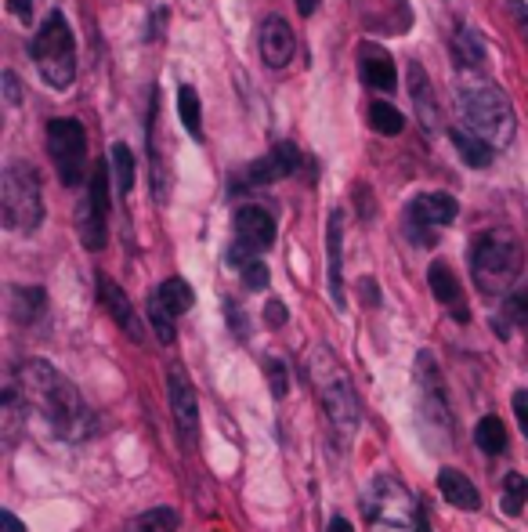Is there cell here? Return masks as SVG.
I'll return each mask as SVG.
<instances>
[{"label":"cell","instance_id":"cell-17","mask_svg":"<svg viewBox=\"0 0 528 532\" xmlns=\"http://www.w3.org/2000/svg\"><path fill=\"white\" fill-rule=\"evenodd\" d=\"M409 98H413V109L420 116L424 131H438V102H434V87L420 62H409Z\"/></svg>","mask_w":528,"mask_h":532},{"label":"cell","instance_id":"cell-37","mask_svg":"<svg viewBox=\"0 0 528 532\" xmlns=\"http://www.w3.org/2000/svg\"><path fill=\"white\" fill-rule=\"evenodd\" d=\"M8 11L15 15V19L29 22V15H33V0H8Z\"/></svg>","mask_w":528,"mask_h":532},{"label":"cell","instance_id":"cell-33","mask_svg":"<svg viewBox=\"0 0 528 532\" xmlns=\"http://www.w3.org/2000/svg\"><path fill=\"white\" fill-rule=\"evenodd\" d=\"M268 384H272V395L275 399H286V391H290V373H286V366L279 359H268Z\"/></svg>","mask_w":528,"mask_h":532},{"label":"cell","instance_id":"cell-12","mask_svg":"<svg viewBox=\"0 0 528 532\" xmlns=\"http://www.w3.org/2000/svg\"><path fill=\"white\" fill-rule=\"evenodd\" d=\"M257 48H261V62L268 69H283L290 66L293 58V33L279 15H268V19L257 26Z\"/></svg>","mask_w":528,"mask_h":532},{"label":"cell","instance_id":"cell-35","mask_svg":"<svg viewBox=\"0 0 528 532\" xmlns=\"http://www.w3.org/2000/svg\"><path fill=\"white\" fill-rule=\"evenodd\" d=\"M0 80H4V98H8L11 105H19V102H22V87H19V76L11 73V69H4V76H0Z\"/></svg>","mask_w":528,"mask_h":532},{"label":"cell","instance_id":"cell-18","mask_svg":"<svg viewBox=\"0 0 528 532\" xmlns=\"http://www.w3.org/2000/svg\"><path fill=\"white\" fill-rule=\"evenodd\" d=\"M427 283H431V294L445 304V308H453V319L467 323V304L460 301V279L453 276V268L445 265V261H434L427 268Z\"/></svg>","mask_w":528,"mask_h":532},{"label":"cell","instance_id":"cell-34","mask_svg":"<svg viewBox=\"0 0 528 532\" xmlns=\"http://www.w3.org/2000/svg\"><path fill=\"white\" fill-rule=\"evenodd\" d=\"M507 319L510 323H528V286L525 290H514V294L507 297Z\"/></svg>","mask_w":528,"mask_h":532},{"label":"cell","instance_id":"cell-20","mask_svg":"<svg viewBox=\"0 0 528 532\" xmlns=\"http://www.w3.org/2000/svg\"><path fill=\"white\" fill-rule=\"evenodd\" d=\"M340 239H344V210H333L330 214V228H326V247H330V294L333 304L344 308L348 297H344V268H340Z\"/></svg>","mask_w":528,"mask_h":532},{"label":"cell","instance_id":"cell-5","mask_svg":"<svg viewBox=\"0 0 528 532\" xmlns=\"http://www.w3.org/2000/svg\"><path fill=\"white\" fill-rule=\"evenodd\" d=\"M0 221L4 228L29 236L44 221V192H40V174L29 163L15 160L4 167L0 178Z\"/></svg>","mask_w":528,"mask_h":532},{"label":"cell","instance_id":"cell-39","mask_svg":"<svg viewBox=\"0 0 528 532\" xmlns=\"http://www.w3.org/2000/svg\"><path fill=\"white\" fill-rule=\"evenodd\" d=\"M264 315H268V323H272V326H283L286 323V308L279 301H268V312H264Z\"/></svg>","mask_w":528,"mask_h":532},{"label":"cell","instance_id":"cell-21","mask_svg":"<svg viewBox=\"0 0 528 532\" xmlns=\"http://www.w3.org/2000/svg\"><path fill=\"white\" fill-rule=\"evenodd\" d=\"M453 145H456V152H460V160L467 163V167H489L492 156H496V145H489L481 134L467 131V127H456Z\"/></svg>","mask_w":528,"mask_h":532},{"label":"cell","instance_id":"cell-13","mask_svg":"<svg viewBox=\"0 0 528 532\" xmlns=\"http://www.w3.org/2000/svg\"><path fill=\"white\" fill-rule=\"evenodd\" d=\"M98 297H102L105 312L116 319V326H120V330L127 333L134 344H142L145 341V326H142V319H138V312H134L131 297L123 294L120 286H116L109 276H98Z\"/></svg>","mask_w":528,"mask_h":532},{"label":"cell","instance_id":"cell-41","mask_svg":"<svg viewBox=\"0 0 528 532\" xmlns=\"http://www.w3.org/2000/svg\"><path fill=\"white\" fill-rule=\"evenodd\" d=\"M514 22H518L521 37L528 40V8H525V4H514Z\"/></svg>","mask_w":528,"mask_h":532},{"label":"cell","instance_id":"cell-2","mask_svg":"<svg viewBox=\"0 0 528 532\" xmlns=\"http://www.w3.org/2000/svg\"><path fill=\"white\" fill-rule=\"evenodd\" d=\"M308 380H312L315 395H319L333 428L348 438L355 435V428H359L362 420L359 395H355V384H351L344 362L333 355L330 344H315L312 348V355H308Z\"/></svg>","mask_w":528,"mask_h":532},{"label":"cell","instance_id":"cell-23","mask_svg":"<svg viewBox=\"0 0 528 532\" xmlns=\"http://www.w3.org/2000/svg\"><path fill=\"white\" fill-rule=\"evenodd\" d=\"M181 525V514L174 507H152L127 522V532H174Z\"/></svg>","mask_w":528,"mask_h":532},{"label":"cell","instance_id":"cell-22","mask_svg":"<svg viewBox=\"0 0 528 532\" xmlns=\"http://www.w3.org/2000/svg\"><path fill=\"white\" fill-rule=\"evenodd\" d=\"M44 304H48V297H44L40 286H15V290H11V319L22 326L37 323L40 312H44Z\"/></svg>","mask_w":528,"mask_h":532},{"label":"cell","instance_id":"cell-40","mask_svg":"<svg viewBox=\"0 0 528 532\" xmlns=\"http://www.w3.org/2000/svg\"><path fill=\"white\" fill-rule=\"evenodd\" d=\"M0 529H4V532H26V529H22V522L11 511H0Z\"/></svg>","mask_w":528,"mask_h":532},{"label":"cell","instance_id":"cell-4","mask_svg":"<svg viewBox=\"0 0 528 532\" xmlns=\"http://www.w3.org/2000/svg\"><path fill=\"white\" fill-rule=\"evenodd\" d=\"M471 276L481 294H507L521 276V243L507 228H492L474 239Z\"/></svg>","mask_w":528,"mask_h":532},{"label":"cell","instance_id":"cell-15","mask_svg":"<svg viewBox=\"0 0 528 532\" xmlns=\"http://www.w3.org/2000/svg\"><path fill=\"white\" fill-rule=\"evenodd\" d=\"M359 76L369 91H384L387 95V91H395L398 87L395 62H391V55H387L380 44H373V40L359 44Z\"/></svg>","mask_w":528,"mask_h":532},{"label":"cell","instance_id":"cell-44","mask_svg":"<svg viewBox=\"0 0 528 532\" xmlns=\"http://www.w3.org/2000/svg\"><path fill=\"white\" fill-rule=\"evenodd\" d=\"M330 532H355V529H351L348 518H333V522H330Z\"/></svg>","mask_w":528,"mask_h":532},{"label":"cell","instance_id":"cell-14","mask_svg":"<svg viewBox=\"0 0 528 532\" xmlns=\"http://www.w3.org/2000/svg\"><path fill=\"white\" fill-rule=\"evenodd\" d=\"M236 239L254 254H261V250H268L275 243V218L264 207L246 203V207L236 210Z\"/></svg>","mask_w":528,"mask_h":532},{"label":"cell","instance_id":"cell-29","mask_svg":"<svg viewBox=\"0 0 528 532\" xmlns=\"http://www.w3.org/2000/svg\"><path fill=\"white\" fill-rule=\"evenodd\" d=\"M178 113H181V124L192 138H203V109H199V98H196V87H181L178 91Z\"/></svg>","mask_w":528,"mask_h":532},{"label":"cell","instance_id":"cell-26","mask_svg":"<svg viewBox=\"0 0 528 532\" xmlns=\"http://www.w3.org/2000/svg\"><path fill=\"white\" fill-rule=\"evenodd\" d=\"M145 315H149L156 341H160V344H174V337H178V333H174V319H178V315L170 312L167 304L160 301V294L149 297V304H145Z\"/></svg>","mask_w":528,"mask_h":532},{"label":"cell","instance_id":"cell-6","mask_svg":"<svg viewBox=\"0 0 528 532\" xmlns=\"http://www.w3.org/2000/svg\"><path fill=\"white\" fill-rule=\"evenodd\" d=\"M29 55H33V62H37L44 84L58 87V91H66V87L73 84L76 40H73V29H69V22H66L62 11H51L48 19H44V26L33 33Z\"/></svg>","mask_w":528,"mask_h":532},{"label":"cell","instance_id":"cell-19","mask_svg":"<svg viewBox=\"0 0 528 532\" xmlns=\"http://www.w3.org/2000/svg\"><path fill=\"white\" fill-rule=\"evenodd\" d=\"M438 489H442V496L449 500L453 507H460V511H478L481 507V493L474 489V482L463 471H456V467H442L438 471Z\"/></svg>","mask_w":528,"mask_h":532},{"label":"cell","instance_id":"cell-32","mask_svg":"<svg viewBox=\"0 0 528 532\" xmlns=\"http://www.w3.org/2000/svg\"><path fill=\"white\" fill-rule=\"evenodd\" d=\"M239 272H243V283L250 286V290H264V286H268V265L261 261V254L250 257V261H246Z\"/></svg>","mask_w":528,"mask_h":532},{"label":"cell","instance_id":"cell-25","mask_svg":"<svg viewBox=\"0 0 528 532\" xmlns=\"http://www.w3.org/2000/svg\"><path fill=\"white\" fill-rule=\"evenodd\" d=\"M453 58H456V66H463V69H478L481 62H485V44L478 40L474 29H456Z\"/></svg>","mask_w":528,"mask_h":532},{"label":"cell","instance_id":"cell-43","mask_svg":"<svg viewBox=\"0 0 528 532\" xmlns=\"http://www.w3.org/2000/svg\"><path fill=\"white\" fill-rule=\"evenodd\" d=\"M315 8H319V0H297V11H301L304 19H308V15H315Z\"/></svg>","mask_w":528,"mask_h":532},{"label":"cell","instance_id":"cell-28","mask_svg":"<svg viewBox=\"0 0 528 532\" xmlns=\"http://www.w3.org/2000/svg\"><path fill=\"white\" fill-rule=\"evenodd\" d=\"M369 127H373L377 134L395 138V134H402V127H406V116L398 113L391 102H373L369 105Z\"/></svg>","mask_w":528,"mask_h":532},{"label":"cell","instance_id":"cell-38","mask_svg":"<svg viewBox=\"0 0 528 532\" xmlns=\"http://www.w3.org/2000/svg\"><path fill=\"white\" fill-rule=\"evenodd\" d=\"M236 323L239 341H246V323H243V312H239V304H228V326Z\"/></svg>","mask_w":528,"mask_h":532},{"label":"cell","instance_id":"cell-7","mask_svg":"<svg viewBox=\"0 0 528 532\" xmlns=\"http://www.w3.org/2000/svg\"><path fill=\"white\" fill-rule=\"evenodd\" d=\"M48 152L58 167V178L62 185H80L84 181V163H87V134L80 120H69V116H58L48 124Z\"/></svg>","mask_w":528,"mask_h":532},{"label":"cell","instance_id":"cell-45","mask_svg":"<svg viewBox=\"0 0 528 532\" xmlns=\"http://www.w3.org/2000/svg\"><path fill=\"white\" fill-rule=\"evenodd\" d=\"M413 532H431V525H427L424 514H416V529H413Z\"/></svg>","mask_w":528,"mask_h":532},{"label":"cell","instance_id":"cell-24","mask_svg":"<svg viewBox=\"0 0 528 532\" xmlns=\"http://www.w3.org/2000/svg\"><path fill=\"white\" fill-rule=\"evenodd\" d=\"M474 446H478L481 453L500 456L503 449H507V428H503V420L500 417H481L478 428H474Z\"/></svg>","mask_w":528,"mask_h":532},{"label":"cell","instance_id":"cell-42","mask_svg":"<svg viewBox=\"0 0 528 532\" xmlns=\"http://www.w3.org/2000/svg\"><path fill=\"white\" fill-rule=\"evenodd\" d=\"M362 294H366V304H373V301H380V290L373 294V279H362Z\"/></svg>","mask_w":528,"mask_h":532},{"label":"cell","instance_id":"cell-9","mask_svg":"<svg viewBox=\"0 0 528 532\" xmlns=\"http://www.w3.org/2000/svg\"><path fill=\"white\" fill-rule=\"evenodd\" d=\"M366 514L373 522H387V525H406L416 518L413 496L395 482V478H373L366 493Z\"/></svg>","mask_w":528,"mask_h":532},{"label":"cell","instance_id":"cell-10","mask_svg":"<svg viewBox=\"0 0 528 532\" xmlns=\"http://www.w3.org/2000/svg\"><path fill=\"white\" fill-rule=\"evenodd\" d=\"M301 163H304V156H301V149H297V145L279 142L272 152H268V156L254 160L243 174H239L243 181H236V189H254V185H272V181L293 178V174L301 171Z\"/></svg>","mask_w":528,"mask_h":532},{"label":"cell","instance_id":"cell-8","mask_svg":"<svg viewBox=\"0 0 528 532\" xmlns=\"http://www.w3.org/2000/svg\"><path fill=\"white\" fill-rule=\"evenodd\" d=\"M456 214H460V207H456V200L449 192H424L406 210V236L413 243H420V247H431L434 239H438L434 232L453 225Z\"/></svg>","mask_w":528,"mask_h":532},{"label":"cell","instance_id":"cell-1","mask_svg":"<svg viewBox=\"0 0 528 532\" xmlns=\"http://www.w3.org/2000/svg\"><path fill=\"white\" fill-rule=\"evenodd\" d=\"M15 380H19L22 395L44 413L48 428L55 431L58 438L80 442V438L91 435V428H95V424H91V409L80 399V391H76L73 380L62 377L51 362L26 359L19 370H15Z\"/></svg>","mask_w":528,"mask_h":532},{"label":"cell","instance_id":"cell-36","mask_svg":"<svg viewBox=\"0 0 528 532\" xmlns=\"http://www.w3.org/2000/svg\"><path fill=\"white\" fill-rule=\"evenodd\" d=\"M514 417L521 424V435H528V391H514Z\"/></svg>","mask_w":528,"mask_h":532},{"label":"cell","instance_id":"cell-16","mask_svg":"<svg viewBox=\"0 0 528 532\" xmlns=\"http://www.w3.org/2000/svg\"><path fill=\"white\" fill-rule=\"evenodd\" d=\"M26 420H29V399L22 395V388L8 384V388L0 391V435H4V446L19 442Z\"/></svg>","mask_w":528,"mask_h":532},{"label":"cell","instance_id":"cell-11","mask_svg":"<svg viewBox=\"0 0 528 532\" xmlns=\"http://www.w3.org/2000/svg\"><path fill=\"white\" fill-rule=\"evenodd\" d=\"M167 391H170V413H174V424H178L185 446H196L199 399H196V388H192L189 373L181 370V366H170L167 370Z\"/></svg>","mask_w":528,"mask_h":532},{"label":"cell","instance_id":"cell-30","mask_svg":"<svg viewBox=\"0 0 528 532\" xmlns=\"http://www.w3.org/2000/svg\"><path fill=\"white\" fill-rule=\"evenodd\" d=\"M109 167H113V178H116V185H120V196H127V192L134 189V156L123 142H116L113 149H109Z\"/></svg>","mask_w":528,"mask_h":532},{"label":"cell","instance_id":"cell-3","mask_svg":"<svg viewBox=\"0 0 528 532\" xmlns=\"http://www.w3.org/2000/svg\"><path fill=\"white\" fill-rule=\"evenodd\" d=\"M456 113H460L467 131L481 134L496 149H507L514 142L518 120H514L507 95L496 84H463L456 91Z\"/></svg>","mask_w":528,"mask_h":532},{"label":"cell","instance_id":"cell-27","mask_svg":"<svg viewBox=\"0 0 528 532\" xmlns=\"http://www.w3.org/2000/svg\"><path fill=\"white\" fill-rule=\"evenodd\" d=\"M156 294H160V301L167 304L170 312L174 315H185L192 308V304H196V294H192V286L185 283V279H163L160 283V290H156Z\"/></svg>","mask_w":528,"mask_h":532},{"label":"cell","instance_id":"cell-31","mask_svg":"<svg viewBox=\"0 0 528 532\" xmlns=\"http://www.w3.org/2000/svg\"><path fill=\"white\" fill-rule=\"evenodd\" d=\"M525 500H528V478L507 475V482H503V511H507V514H521Z\"/></svg>","mask_w":528,"mask_h":532}]
</instances>
